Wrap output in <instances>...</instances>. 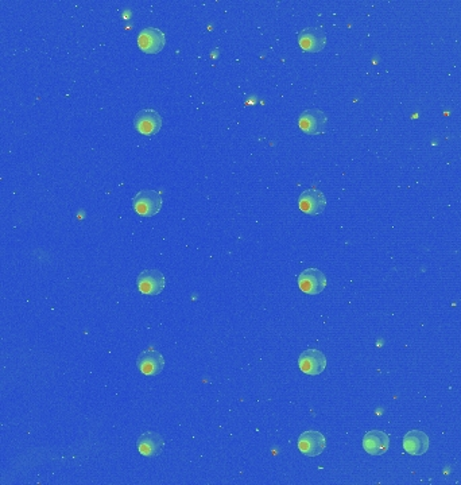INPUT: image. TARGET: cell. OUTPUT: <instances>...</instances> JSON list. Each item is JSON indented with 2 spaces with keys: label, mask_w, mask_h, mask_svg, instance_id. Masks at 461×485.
Segmentation results:
<instances>
[{
  "label": "cell",
  "mask_w": 461,
  "mask_h": 485,
  "mask_svg": "<svg viewBox=\"0 0 461 485\" xmlns=\"http://www.w3.org/2000/svg\"><path fill=\"white\" fill-rule=\"evenodd\" d=\"M298 286L304 293L317 296L325 290L327 276L318 269H306L298 276Z\"/></svg>",
  "instance_id": "obj_4"
},
{
  "label": "cell",
  "mask_w": 461,
  "mask_h": 485,
  "mask_svg": "<svg viewBox=\"0 0 461 485\" xmlns=\"http://www.w3.org/2000/svg\"><path fill=\"white\" fill-rule=\"evenodd\" d=\"M327 446L325 437L315 430H308L302 433L298 438V449L302 454L308 457H317L320 456Z\"/></svg>",
  "instance_id": "obj_10"
},
{
  "label": "cell",
  "mask_w": 461,
  "mask_h": 485,
  "mask_svg": "<svg viewBox=\"0 0 461 485\" xmlns=\"http://www.w3.org/2000/svg\"><path fill=\"white\" fill-rule=\"evenodd\" d=\"M363 447L371 456H382L390 447V438L382 430H371L363 437Z\"/></svg>",
  "instance_id": "obj_12"
},
{
  "label": "cell",
  "mask_w": 461,
  "mask_h": 485,
  "mask_svg": "<svg viewBox=\"0 0 461 485\" xmlns=\"http://www.w3.org/2000/svg\"><path fill=\"white\" fill-rule=\"evenodd\" d=\"M138 45L146 54H157L166 45V35L157 27H146L138 37Z\"/></svg>",
  "instance_id": "obj_6"
},
{
  "label": "cell",
  "mask_w": 461,
  "mask_h": 485,
  "mask_svg": "<svg viewBox=\"0 0 461 485\" xmlns=\"http://www.w3.org/2000/svg\"><path fill=\"white\" fill-rule=\"evenodd\" d=\"M429 437L421 430H412L403 437V449L410 456H422L429 450Z\"/></svg>",
  "instance_id": "obj_13"
},
{
  "label": "cell",
  "mask_w": 461,
  "mask_h": 485,
  "mask_svg": "<svg viewBox=\"0 0 461 485\" xmlns=\"http://www.w3.org/2000/svg\"><path fill=\"white\" fill-rule=\"evenodd\" d=\"M136 365L143 375L157 376L162 372L165 367V359L158 351L150 348L139 355V358L136 360Z\"/></svg>",
  "instance_id": "obj_11"
},
{
  "label": "cell",
  "mask_w": 461,
  "mask_h": 485,
  "mask_svg": "<svg viewBox=\"0 0 461 485\" xmlns=\"http://www.w3.org/2000/svg\"><path fill=\"white\" fill-rule=\"evenodd\" d=\"M136 286L139 292L145 296H158L164 292L166 286V279H165V275L162 274L159 270L150 269L138 275Z\"/></svg>",
  "instance_id": "obj_3"
},
{
  "label": "cell",
  "mask_w": 461,
  "mask_h": 485,
  "mask_svg": "<svg viewBox=\"0 0 461 485\" xmlns=\"http://www.w3.org/2000/svg\"><path fill=\"white\" fill-rule=\"evenodd\" d=\"M162 123H164V120H162L161 115L157 111L150 109V108L139 111L134 119L135 129L145 136H151V135L158 134L161 127H162Z\"/></svg>",
  "instance_id": "obj_5"
},
{
  "label": "cell",
  "mask_w": 461,
  "mask_h": 485,
  "mask_svg": "<svg viewBox=\"0 0 461 485\" xmlns=\"http://www.w3.org/2000/svg\"><path fill=\"white\" fill-rule=\"evenodd\" d=\"M132 208L143 217L155 216L162 208V196L157 190H141L132 200Z\"/></svg>",
  "instance_id": "obj_1"
},
{
  "label": "cell",
  "mask_w": 461,
  "mask_h": 485,
  "mask_svg": "<svg viewBox=\"0 0 461 485\" xmlns=\"http://www.w3.org/2000/svg\"><path fill=\"white\" fill-rule=\"evenodd\" d=\"M298 126L308 135H321L328 128V116L321 109H306L299 115Z\"/></svg>",
  "instance_id": "obj_2"
},
{
  "label": "cell",
  "mask_w": 461,
  "mask_h": 485,
  "mask_svg": "<svg viewBox=\"0 0 461 485\" xmlns=\"http://www.w3.org/2000/svg\"><path fill=\"white\" fill-rule=\"evenodd\" d=\"M299 369L311 376L320 375L327 368V358L325 355L318 349H308L302 352V355L298 359Z\"/></svg>",
  "instance_id": "obj_8"
},
{
  "label": "cell",
  "mask_w": 461,
  "mask_h": 485,
  "mask_svg": "<svg viewBox=\"0 0 461 485\" xmlns=\"http://www.w3.org/2000/svg\"><path fill=\"white\" fill-rule=\"evenodd\" d=\"M164 445H165L164 438L158 433H153V431L143 433L136 443L139 453L145 457L159 456L164 449Z\"/></svg>",
  "instance_id": "obj_14"
},
{
  "label": "cell",
  "mask_w": 461,
  "mask_h": 485,
  "mask_svg": "<svg viewBox=\"0 0 461 485\" xmlns=\"http://www.w3.org/2000/svg\"><path fill=\"white\" fill-rule=\"evenodd\" d=\"M298 43L304 51L317 53L325 47L327 34L321 27H306L298 34Z\"/></svg>",
  "instance_id": "obj_7"
},
{
  "label": "cell",
  "mask_w": 461,
  "mask_h": 485,
  "mask_svg": "<svg viewBox=\"0 0 461 485\" xmlns=\"http://www.w3.org/2000/svg\"><path fill=\"white\" fill-rule=\"evenodd\" d=\"M298 207L305 214L317 216L325 211L327 207V198L324 193L318 189L305 190L298 200Z\"/></svg>",
  "instance_id": "obj_9"
}]
</instances>
